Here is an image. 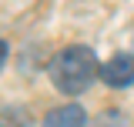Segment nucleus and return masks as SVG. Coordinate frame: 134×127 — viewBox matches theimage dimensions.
<instances>
[{
    "mask_svg": "<svg viewBox=\"0 0 134 127\" xmlns=\"http://www.w3.org/2000/svg\"><path fill=\"white\" fill-rule=\"evenodd\" d=\"M94 77H100V63L94 57V50L84 47V44H74V47L60 50L50 60V84L60 94H70V97L84 94L94 84Z\"/></svg>",
    "mask_w": 134,
    "mask_h": 127,
    "instance_id": "1",
    "label": "nucleus"
},
{
    "mask_svg": "<svg viewBox=\"0 0 134 127\" xmlns=\"http://www.w3.org/2000/svg\"><path fill=\"white\" fill-rule=\"evenodd\" d=\"M87 124V114L77 104H64V107H54L44 117V127H84Z\"/></svg>",
    "mask_w": 134,
    "mask_h": 127,
    "instance_id": "3",
    "label": "nucleus"
},
{
    "mask_svg": "<svg viewBox=\"0 0 134 127\" xmlns=\"http://www.w3.org/2000/svg\"><path fill=\"white\" fill-rule=\"evenodd\" d=\"M0 127H30L27 111H24V107H3V114H0Z\"/></svg>",
    "mask_w": 134,
    "mask_h": 127,
    "instance_id": "4",
    "label": "nucleus"
},
{
    "mask_svg": "<svg viewBox=\"0 0 134 127\" xmlns=\"http://www.w3.org/2000/svg\"><path fill=\"white\" fill-rule=\"evenodd\" d=\"M100 80L107 87H127V84H134V54H114L107 63H100Z\"/></svg>",
    "mask_w": 134,
    "mask_h": 127,
    "instance_id": "2",
    "label": "nucleus"
},
{
    "mask_svg": "<svg viewBox=\"0 0 134 127\" xmlns=\"http://www.w3.org/2000/svg\"><path fill=\"white\" fill-rule=\"evenodd\" d=\"M3 63H7V44L0 40V70H3Z\"/></svg>",
    "mask_w": 134,
    "mask_h": 127,
    "instance_id": "5",
    "label": "nucleus"
}]
</instances>
